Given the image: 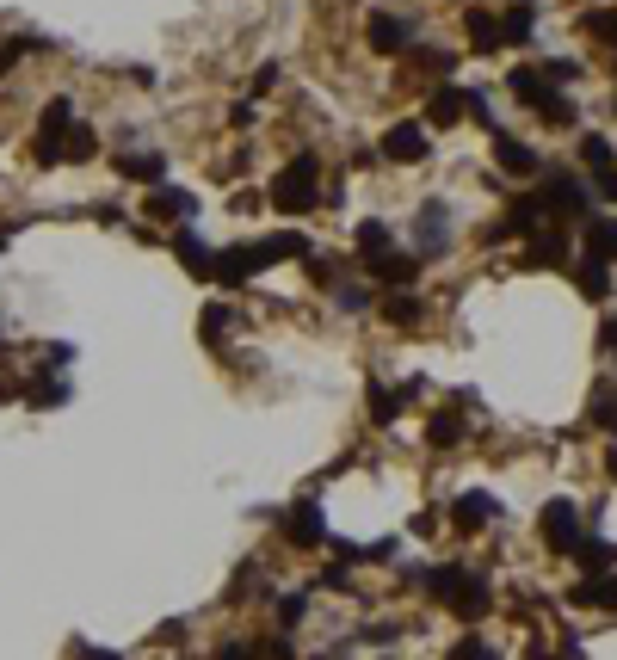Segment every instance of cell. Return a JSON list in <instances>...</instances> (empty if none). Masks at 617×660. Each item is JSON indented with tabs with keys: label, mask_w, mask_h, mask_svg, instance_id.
Returning <instances> with one entry per match:
<instances>
[{
	"label": "cell",
	"mask_w": 617,
	"mask_h": 660,
	"mask_svg": "<svg viewBox=\"0 0 617 660\" xmlns=\"http://www.w3.org/2000/svg\"><path fill=\"white\" fill-rule=\"evenodd\" d=\"M383 155H389V161H408V167H414V161H426V155H432L426 124H420V118H395V124L383 130Z\"/></svg>",
	"instance_id": "obj_4"
},
{
	"label": "cell",
	"mask_w": 617,
	"mask_h": 660,
	"mask_svg": "<svg viewBox=\"0 0 617 660\" xmlns=\"http://www.w3.org/2000/svg\"><path fill=\"white\" fill-rule=\"evenodd\" d=\"M365 44H371L377 56L408 50V44H414V19H408V13H371V25H365Z\"/></svg>",
	"instance_id": "obj_6"
},
{
	"label": "cell",
	"mask_w": 617,
	"mask_h": 660,
	"mask_svg": "<svg viewBox=\"0 0 617 660\" xmlns=\"http://www.w3.org/2000/svg\"><path fill=\"white\" fill-rule=\"evenodd\" d=\"M7 395H19V383H13V377H0V401H7Z\"/></svg>",
	"instance_id": "obj_45"
},
{
	"label": "cell",
	"mask_w": 617,
	"mask_h": 660,
	"mask_svg": "<svg viewBox=\"0 0 617 660\" xmlns=\"http://www.w3.org/2000/svg\"><path fill=\"white\" fill-rule=\"evenodd\" d=\"M0 247H7V223H0Z\"/></svg>",
	"instance_id": "obj_47"
},
{
	"label": "cell",
	"mask_w": 617,
	"mask_h": 660,
	"mask_svg": "<svg viewBox=\"0 0 617 660\" xmlns=\"http://www.w3.org/2000/svg\"><path fill=\"white\" fill-rule=\"evenodd\" d=\"M414 241H420V260H426V253H445L451 247V210L445 204H426L414 216Z\"/></svg>",
	"instance_id": "obj_9"
},
{
	"label": "cell",
	"mask_w": 617,
	"mask_h": 660,
	"mask_svg": "<svg viewBox=\"0 0 617 660\" xmlns=\"http://www.w3.org/2000/svg\"><path fill=\"white\" fill-rule=\"evenodd\" d=\"M537 118H543V124H574V105H568L562 93H550V99L537 105Z\"/></svg>",
	"instance_id": "obj_35"
},
{
	"label": "cell",
	"mask_w": 617,
	"mask_h": 660,
	"mask_svg": "<svg viewBox=\"0 0 617 660\" xmlns=\"http://www.w3.org/2000/svg\"><path fill=\"white\" fill-rule=\"evenodd\" d=\"M562 260H568V235H562V229L531 235V247H525V272H550V266H562Z\"/></svg>",
	"instance_id": "obj_14"
},
{
	"label": "cell",
	"mask_w": 617,
	"mask_h": 660,
	"mask_svg": "<svg viewBox=\"0 0 617 660\" xmlns=\"http://www.w3.org/2000/svg\"><path fill=\"white\" fill-rule=\"evenodd\" d=\"M513 93H519L525 105H543V99H550L556 87H550V81H543V75H537V68H513Z\"/></svg>",
	"instance_id": "obj_25"
},
{
	"label": "cell",
	"mask_w": 617,
	"mask_h": 660,
	"mask_svg": "<svg viewBox=\"0 0 617 660\" xmlns=\"http://www.w3.org/2000/svg\"><path fill=\"white\" fill-rule=\"evenodd\" d=\"M580 161H587L593 173H605L611 167V142L605 136H580Z\"/></svg>",
	"instance_id": "obj_32"
},
{
	"label": "cell",
	"mask_w": 617,
	"mask_h": 660,
	"mask_svg": "<svg viewBox=\"0 0 617 660\" xmlns=\"http://www.w3.org/2000/svg\"><path fill=\"white\" fill-rule=\"evenodd\" d=\"M266 272V253L260 241H241V247H216V284H247V278H260Z\"/></svg>",
	"instance_id": "obj_5"
},
{
	"label": "cell",
	"mask_w": 617,
	"mask_h": 660,
	"mask_svg": "<svg viewBox=\"0 0 617 660\" xmlns=\"http://www.w3.org/2000/svg\"><path fill=\"white\" fill-rule=\"evenodd\" d=\"M574 284H580V297H605V290H611V272H605V260H593V253H587V260H580L574 266Z\"/></svg>",
	"instance_id": "obj_20"
},
{
	"label": "cell",
	"mask_w": 617,
	"mask_h": 660,
	"mask_svg": "<svg viewBox=\"0 0 617 660\" xmlns=\"http://www.w3.org/2000/svg\"><path fill=\"white\" fill-rule=\"evenodd\" d=\"M93 149H99V136L75 118V130H68V142H62V161H93Z\"/></svg>",
	"instance_id": "obj_28"
},
{
	"label": "cell",
	"mask_w": 617,
	"mask_h": 660,
	"mask_svg": "<svg viewBox=\"0 0 617 660\" xmlns=\"http://www.w3.org/2000/svg\"><path fill=\"white\" fill-rule=\"evenodd\" d=\"M383 321H389V327H414V321H420V297H408V290L395 297V290H389V303H383Z\"/></svg>",
	"instance_id": "obj_27"
},
{
	"label": "cell",
	"mask_w": 617,
	"mask_h": 660,
	"mask_svg": "<svg viewBox=\"0 0 617 660\" xmlns=\"http://www.w3.org/2000/svg\"><path fill=\"white\" fill-rule=\"evenodd\" d=\"M445 605H451L463 623H482V617H488V605H494V593H488V580H482V574H469V568H463V574H457V586L445 593Z\"/></svg>",
	"instance_id": "obj_7"
},
{
	"label": "cell",
	"mask_w": 617,
	"mask_h": 660,
	"mask_svg": "<svg viewBox=\"0 0 617 660\" xmlns=\"http://www.w3.org/2000/svg\"><path fill=\"white\" fill-rule=\"evenodd\" d=\"M537 531H543V543H550L556 556H574V549H580V506L550 500V506H543V519H537Z\"/></svg>",
	"instance_id": "obj_3"
},
{
	"label": "cell",
	"mask_w": 617,
	"mask_h": 660,
	"mask_svg": "<svg viewBox=\"0 0 617 660\" xmlns=\"http://www.w3.org/2000/svg\"><path fill=\"white\" fill-rule=\"evenodd\" d=\"M494 161H500V173H513V179H531V173L543 167L519 136H494Z\"/></svg>",
	"instance_id": "obj_15"
},
{
	"label": "cell",
	"mask_w": 617,
	"mask_h": 660,
	"mask_svg": "<svg viewBox=\"0 0 617 660\" xmlns=\"http://www.w3.org/2000/svg\"><path fill=\"white\" fill-rule=\"evenodd\" d=\"M599 346H605V352H617V315H611V321L599 327Z\"/></svg>",
	"instance_id": "obj_43"
},
{
	"label": "cell",
	"mask_w": 617,
	"mask_h": 660,
	"mask_svg": "<svg viewBox=\"0 0 617 660\" xmlns=\"http://www.w3.org/2000/svg\"><path fill=\"white\" fill-rule=\"evenodd\" d=\"M260 253H266V266H278V260H309V235L303 229H278V235H266L260 241Z\"/></svg>",
	"instance_id": "obj_18"
},
{
	"label": "cell",
	"mask_w": 617,
	"mask_h": 660,
	"mask_svg": "<svg viewBox=\"0 0 617 660\" xmlns=\"http://www.w3.org/2000/svg\"><path fill=\"white\" fill-rule=\"evenodd\" d=\"M574 556H580V568H587V580H599V574L617 568V549H611V543H587V537H580Z\"/></svg>",
	"instance_id": "obj_23"
},
{
	"label": "cell",
	"mask_w": 617,
	"mask_h": 660,
	"mask_svg": "<svg viewBox=\"0 0 617 660\" xmlns=\"http://www.w3.org/2000/svg\"><path fill=\"white\" fill-rule=\"evenodd\" d=\"M68 654H75V660H124V654H112V648H93V642H68Z\"/></svg>",
	"instance_id": "obj_39"
},
{
	"label": "cell",
	"mask_w": 617,
	"mask_h": 660,
	"mask_svg": "<svg viewBox=\"0 0 617 660\" xmlns=\"http://www.w3.org/2000/svg\"><path fill=\"white\" fill-rule=\"evenodd\" d=\"M192 210H198V198L179 192V186H155L149 192V216H161V223H186Z\"/></svg>",
	"instance_id": "obj_16"
},
{
	"label": "cell",
	"mask_w": 617,
	"mask_h": 660,
	"mask_svg": "<svg viewBox=\"0 0 617 660\" xmlns=\"http://www.w3.org/2000/svg\"><path fill=\"white\" fill-rule=\"evenodd\" d=\"M272 87H278V62H266L260 75H253V93H272Z\"/></svg>",
	"instance_id": "obj_42"
},
{
	"label": "cell",
	"mask_w": 617,
	"mask_h": 660,
	"mask_svg": "<svg viewBox=\"0 0 617 660\" xmlns=\"http://www.w3.org/2000/svg\"><path fill=\"white\" fill-rule=\"evenodd\" d=\"M395 414H402V389H389V383H371V420H395Z\"/></svg>",
	"instance_id": "obj_29"
},
{
	"label": "cell",
	"mask_w": 617,
	"mask_h": 660,
	"mask_svg": "<svg viewBox=\"0 0 617 660\" xmlns=\"http://www.w3.org/2000/svg\"><path fill=\"white\" fill-rule=\"evenodd\" d=\"M580 31H587L593 44H605V50H617V7H593L587 19H580Z\"/></svg>",
	"instance_id": "obj_22"
},
{
	"label": "cell",
	"mask_w": 617,
	"mask_h": 660,
	"mask_svg": "<svg viewBox=\"0 0 617 660\" xmlns=\"http://www.w3.org/2000/svg\"><path fill=\"white\" fill-rule=\"evenodd\" d=\"M587 253L593 260H617V216H587Z\"/></svg>",
	"instance_id": "obj_19"
},
{
	"label": "cell",
	"mask_w": 617,
	"mask_h": 660,
	"mask_svg": "<svg viewBox=\"0 0 617 660\" xmlns=\"http://www.w3.org/2000/svg\"><path fill=\"white\" fill-rule=\"evenodd\" d=\"M543 81H550V87H568V81H580V62H568V56L543 62Z\"/></svg>",
	"instance_id": "obj_36"
},
{
	"label": "cell",
	"mask_w": 617,
	"mask_h": 660,
	"mask_svg": "<svg viewBox=\"0 0 617 660\" xmlns=\"http://www.w3.org/2000/svg\"><path fill=\"white\" fill-rule=\"evenodd\" d=\"M500 512V500L494 494H482V488H469V494H457V506H451V525L457 531H482L488 519Z\"/></svg>",
	"instance_id": "obj_12"
},
{
	"label": "cell",
	"mask_w": 617,
	"mask_h": 660,
	"mask_svg": "<svg viewBox=\"0 0 617 660\" xmlns=\"http://www.w3.org/2000/svg\"><path fill=\"white\" fill-rule=\"evenodd\" d=\"M451 660H494V654H488V642H476V636H463V642L451 648Z\"/></svg>",
	"instance_id": "obj_38"
},
{
	"label": "cell",
	"mask_w": 617,
	"mask_h": 660,
	"mask_svg": "<svg viewBox=\"0 0 617 660\" xmlns=\"http://www.w3.org/2000/svg\"><path fill=\"white\" fill-rule=\"evenodd\" d=\"M537 198H543V216H550V223H587V186H580L574 173L550 167Z\"/></svg>",
	"instance_id": "obj_2"
},
{
	"label": "cell",
	"mask_w": 617,
	"mask_h": 660,
	"mask_svg": "<svg viewBox=\"0 0 617 660\" xmlns=\"http://www.w3.org/2000/svg\"><path fill=\"white\" fill-rule=\"evenodd\" d=\"M365 272H371L377 284H389V290H395V284L408 290V284L420 278V253H395V247H389V253H377V260H365Z\"/></svg>",
	"instance_id": "obj_10"
},
{
	"label": "cell",
	"mask_w": 617,
	"mask_h": 660,
	"mask_svg": "<svg viewBox=\"0 0 617 660\" xmlns=\"http://www.w3.org/2000/svg\"><path fill=\"white\" fill-rule=\"evenodd\" d=\"M173 253H179V266H186L192 278H216V247H204L192 229H179V235H173Z\"/></svg>",
	"instance_id": "obj_13"
},
{
	"label": "cell",
	"mask_w": 617,
	"mask_h": 660,
	"mask_svg": "<svg viewBox=\"0 0 617 660\" xmlns=\"http://www.w3.org/2000/svg\"><path fill=\"white\" fill-rule=\"evenodd\" d=\"M457 118H463V93L445 87V93H432V99H426V124H457Z\"/></svg>",
	"instance_id": "obj_26"
},
{
	"label": "cell",
	"mask_w": 617,
	"mask_h": 660,
	"mask_svg": "<svg viewBox=\"0 0 617 660\" xmlns=\"http://www.w3.org/2000/svg\"><path fill=\"white\" fill-rule=\"evenodd\" d=\"M229 327H235V309H229V303H210L204 321H198V334H204L210 346H223V340H229Z\"/></svg>",
	"instance_id": "obj_24"
},
{
	"label": "cell",
	"mask_w": 617,
	"mask_h": 660,
	"mask_svg": "<svg viewBox=\"0 0 617 660\" xmlns=\"http://www.w3.org/2000/svg\"><path fill=\"white\" fill-rule=\"evenodd\" d=\"M284 537L297 543V549H315V543H328V519H321V506L315 500H297L284 512Z\"/></svg>",
	"instance_id": "obj_8"
},
{
	"label": "cell",
	"mask_w": 617,
	"mask_h": 660,
	"mask_svg": "<svg viewBox=\"0 0 617 660\" xmlns=\"http://www.w3.org/2000/svg\"><path fill=\"white\" fill-rule=\"evenodd\" d=\"M352 241H358V253H365V260H377V253H389V247H395V229L371 216V223H358V235H352Z\"/></svg>",
	"instance_id": "obj_21"
},
{
	"label": "cell",
	"mask_w": 617,
	"mask_h": 660,
	"mask_svg": "<svg viewBox=\"0 0 617 660\" xmlns=\"http://www.w3.org/2000/svg\"><path fill=\"white\" fill-rule=\"evenodd\" d=\"M118 173L155 192V186H167V155H161V149H149V155H142V149H130V155H118Z\"/></svg>",
	"instance_id": "obj_11"
},
{
	"label": "cell",
	"mask_w": 617,
	"mask_h": 660,
	"mask_svg": "<svg viewBox=\"0 0 617 660\" xmlns=\"http://www.w3.org/2000/svg\"><path fill=\"white\" fill-rule=\"evenodd\" d=\"M500 25H506V44H531V7H506Z\"/></svg>",
	"instance_id": "obj_30"
},
{
	"label": "cell",
	"mask_w": 617,
	"mask_h": 660,
	"mask_svg": "<svg viewBox=\"0 0 617 660\" xmlns=\"http://www.w3.org/2000/svg\"><path fill=\"white\" fill-rule=\"evenodd\" d=\"M334 297H340V309H371V290L365 284H340Z\"/></svg>",
	"instance_id": "obj_37"
},
{
	"label": "cell",
	"mask_w": 617,
	"mask_h": 660,
	"mask_svg": "<svg viewBox=\"0 0 617 660\" xmlns=\"http://www.w3.org/2000/svg\"><path fill=\"white\" fill-rule=\"evenodd\" d=\"M611 475H617V445H611Z\"/></svg>",
	"instance_id": "obj_46"
},
{
	"label": "cell",
	"mask_w": 617,
	"mask_h": 660,
	"mask_svg": "<svg viewBox=\"0 0 617 660\" xmlns=\"http://www.w3.org/2000/svg\"><path fill=\"white\" fill-rule=\"evenodd\" d=\"M309 278H315V284H334V260H321V253H309Z\"/></svg>",
	"instance_id": "obj_41"
},
{
	"label": "cell",
	"mask_w": 617,
	"mask_h": 660,
	"mask_svg": "<svg viewBox=\"0 0 617 660\" xmlns=\"http://www.w3.org/2000/svg\"><path fill=\"white\" fill-rule=\"evenodd\" d=\"M303 617H309V593H284L278 599V623H284V630H297Z\"/></svg>",
	"instance_id": "obj_34"
},
{
	"label": "cell",
	"mask_w": 617,
	"mask_h": 660,
	"mask_svg": "<svg viewBox=\"0 0 617 660\" xmlns=\"http://www.w3.org/2000/svg\"><path fill=\"white\" fill-rule=\"evenodd\" d=\"M266 660H290V642H284V636H272V642H266Z\"/></svg>",
	"instance_id": "obj_44"
},
{
	"label": "cell",
	"mask_w": 617,
	"mask_h": 660,
	"mask_svg": "<svg viewBox=\"0 0 617 660\" xmlns=\"http://www.w3.org/2000/svg\"><path fill=\"white\" fill-rule=\"evenodd\" d=\"M272 210L278 216H303V210H315V198H321V161L315 155H297L278 179H272Z\"/></svg>",
	"instance_id": "obj_1"
},
{
	"label": "cell",
	"mask_w": 617,
	"mask_h": 660,
	"mask_svg": "<svg viewBox=\"0 0 617 660\" xmlns=\"http://www.w3.org/2000/svg\"><path fill=\"white\" fill-rule=\"evenodd\" d=\"M463 25H469V50H482V56L506 50V25H500V13H469Z\"/></svg>",
	"instance_id": "obj_17"
},
{
	"label": "cell",
	"mask_w": 617,
	"mask_h": 660,
	"mask_svg": "<svg viewBox=\"0 0 617 660\" xmlns=\"http://www.w3.org/2000/svg\"><path fill=\"white\" fill-rule=\"evenodd\" d=\"M426 438H432V445H457V438H463V420H457V414H432Z\"/></svg>",
	"instance_id": "obj_33"
},
{
	"label": "cell",
	"mask_w": 617,
	"mask_h": 660,
	"mask_svg": "<svg viewBox=\"0 0 617 660\" xmlns=\"http://www.w3.org/2000/svg\"><path fill=\"white\" fill-rule=\"evenodd\" d=\"M253 654H260L253 642H223V648H216V660H253Z\"/></svg>",
	"instance_id": "obj_40"
},
{
	"label": "cell",
	"mask_w": 617,
	"mask_h": 660,
	"mask_svg": "<svg viewBox=\"0 0 617 660\" xmlns=\"http://www.w3.org/2000/svg\"><path fill=\"white\" fill-rule=\"evenodd\" d=\"M587 414L605 426V432H617V395L611 389H593V401H587Z\"/></svg>",
	"instance_id": "obj_31"
}]
</instances>
